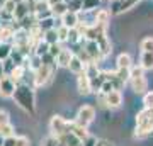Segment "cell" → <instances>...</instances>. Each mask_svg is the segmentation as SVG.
<instances>
[{"label": "cell", "instance_id": "6da1fadb", "mask_svg": "<svg viewBox=\"0 0 153 146\" xmlns=\"http://www.w3.org/2000/svg\"><path fill=\"white\" fill-rule=\"evenodd\" d=\"M14 102L26 110L29 116H34L36 114V95H34V88L27 83H17V88L14 92Z\"/></svg>", "mask_w": 153, "mask_h": 146}, {"label": "cell", "instance_id": "7a4b0ae2", "mask_svg": "<svg viewBox=\"0 0 153 146\" xmlns=\"http://www.w3.org/2000/svg\"><path fill=\"white\" fill-rule=\"evenodd\" d=\"M153 131V107H145L136 114V131L134 136L143 139Z\"/></svg>", "mask_w": 153, "mask_h": 146}, {"label": "cell", "instance_id": "3957f363", "mask_svg": "<svg viewBox=\"0 0 153 146\" xmlns=\"http://www.w3.org/2000/svg\"><path fill=\"white\" fill-rule=\"evenodd\" d=\"M129 83H131V88L134 93H140V95H145L148 92V82L146 76H145V70L141 66H133L131 68V78H129Z\"/></svg>", "mask_w": 153, "mask_h": 146}, {"label": "cell", "instance_id": "277c9868", "mask_svg": "<svg viewBox=\"0 0 153 146\" xmlns=\"http://www.w3.org/2000/svg\"><path fill=\"white\" fill-rule=\"evenodd\" d=\"M49 131H51V134L53 136H61L68 133L70 131V121H66L65 117H61V116H53L51 121H49Z\"/></svg>", "mask_w": 153, "mask_h": 146}, {"label": "cell", "instance_id": "5b68a950", "mask_svg": "<svg viewBox=\"0 0 153 146\" xmlns=\"http://www.w3.org/2000/svg\"><path fill=\"white\" fill-rule=\"evenodd\" d=\"M95 119V109L92 105H82V107L76 110V116H75V121L78 124H82L87 127L90 122H94Z\"/></svg>", "mask_w": 153, "mask_h": 146}, {"label": "cell", "instance_id": "8992f818", "mask_svg": "<svg viewBox=\"0 0 153 146\" xmlns=\"http://www.w3.org/2000/svg\"><path fill=\"white\" fill-rule=\"evenodd\" d=\"M16 88H17V82L10 75H4L0 78V97H4V99L14 97Z\"/></svg>", "mask_w": 153, "mask_h": 146}, {"label": "cell", "instance_id": "52a82bcc", "mask_svg": "<svg viewBox=\"0 0 153 146\" xmlns=\"http://www.w3.org/2000/svg\"><path fill=\"white\" fill-rule=\"evenodd\" d=\"M53 75V66H48V65H41L38 70L34 71V85L36 87H43L49 82Z\"/></svg>", "mask_w": 153, "mask_h": 146}, {"label": "cell", "instance_id": "ba28073f", "mask_svg": "<svg viewBox=\"0 0 153 146\" xmlns=\"http://www.w3.org/2000/svg\"><path fill=\"white\" fill-rule=\"evenodd\" d=\"M76 90H78L80 95H88L92 92V82H90V78L85 71L76 75Z\"/></svg>", "mask_w": 153, "mask_h": 146}, {"label": "cell", "instance_id": "9c48e42d", "mask_svg": "<svg viewBox=\"0 0 153 146\" xmlns=\"http://www.w3.org/2000/svg\"><path fill=\"white\" fill-rule=\"evenodd\" d=\"M85 51L88 53V56L92 58V61H99L104 58V54H102V51H100V46H99L97 41H88V39H85Z\"/></svg>", "mask_w": 153, "mask_h": 146}, {"label": "cell", "instance_id": "30bf717a", "mask_svg": "<svg viewBox=\"0 0 153 146\" xmlns=\"http://www.w3.org/2000/svg\"><path fill=\"white\" fill-rule=\"evenodd\" d=\"M105 105L109 109H119L123 105V93L119 90H112L105 95Z\"/></svg>", "mask_w": 153, "mask_h": 146}, {"label": "cell", "instance_id": "8fae6325", "mask_svg": "<svg viewBox=\"0 0 153 146\" xmlns=\"http://www.w3.org/2000/svg\"><path fill=\"white\" fill-rule=\"evenodd\" d=\"M60 21H61V24L66 26L68 29H73V27H78V24H80V16H78V12L68 10L65 16L60 19Z\"/></svg>", "mask_w": 153, "mask_h": 146}, {"label": "cell", "instance_id": "7c38bea8", "mask_svg": "<svg viewBox=\"0 0 153 146\" xmlns=\"http://www.w3.org/2000/svg\"><path fill=\"white\" fill-rule=\"evenodd\" d=\"M73 56H75V53H73L71 49L63 48L60 51V54L56 56V65L63 66V68H68V65H70V61H71V58H73Z\"/></svg>", "mask_w": 153, "mask_h": 146}, {"label": "cell", "instance_id": "4fadbf2b", "mask_svg": "<svg viewBox=\"0 0 153 146\" xmlns=\"http://www.w3.org/2000/svg\"><path fill=\"white\" fill-rule=\"evenodd\" d=\"M70 131L76 136V138H78V139L82 141V143L87 139L88 136H90V134H88V131H87V127L82 126V124H78L76 121H71V122H70Z\"/></svg>", "mask_w": 153, "mask_h": 146}, {"label": "cell", "instance_id": "5bb4252c", "mask_svg": "<svg viewBox=\"0 0 153 146\" xmlns=\"http://www.w3.org/2000/svg\"><path fill=\"white\" fill-rule=\"evenodd\" d=\"M58 141H60V146H76V145L82 143V141L78 139L71 131H68V133H65V134L58 136Z\"/></svg>", "mask_w": 153, "mask_h": 146}, {"label": "cell", "instance_id": "9a60e30c", "mask_svg": "<svg viewBox=\"0 0 153 146\" xmlns=\"http://www.w3.org/2000/svg\"><path fill=\"white\" fill-rule=\"evenodd\" d=\"M140 66H141L143 70H153V53H150V51H141Z\"/></svg>", "mask_w": 153, "mask_h": 146}, {"label": "cell", "instance_id": "2e32d148", "mask_svg": "<svg viewBox=\"0 0 153 146\" xmlns=\"http://www.w3.org/2000/svg\"><path fill=\"white\" fill-rule=\"evenodd\" d=\"M68 70L71 71V73H75V75H78V73H82V71H85V63H83L78 56H73L70 61V65H68Z\"/></svg>", "mask_w": 153, "mask_h": 146}, {"label": "cell", "instance_id": "e0dca14e", "mask_svg": "<svg viewBox=\"0 0 153 146\" xmlns=\"http://www.w3.org/2000/svg\"><path fill=\"white\" fill-rule=\"evenodd\" d=\"M111 10H105V9H99L95 10V24H100V26H105L107 27V22L111 19Z\"/></svg>", "mask_w": 153, "mask_h": 146}, {"label": "cell", "instance_id": "ac0fdd59", "mask_svg": "<svg viewBox=\"0 0 153 146\" xmlns=\"http://www.w3.org/2000/svg\"><path fill=\"white\" fill-rule=\"evenodd\" d=\"M116 65H117V68H126V70H131V68H133L131 56H129L128 53H121L119 56H117V60H116Z\"/></svg>", "mask_w": 153, "mask_h": 146}, {"label": "cell", "instance_id": "d6986e66", "mask_svg": "<svg viewBox=\"0 0 153 146\" xmlns=\"http://www.w3.org/2000/svg\"><path fill=\"white\" fill-rule=\"evenodd\" d=\"M16 31L10 26H0V43H9L10 39H14Z\"/></svg>", "mask_w": 153, "mask_h": 146}, {"label": "cell", "instance_id": "ffe728a7", "mask_svg": "<svg viewBox=\"0 0 153 146\" xmlns=\"http://www.w3.org/2000/svg\"><path fill=\"white\" fill-rule=\"evenodd\" d=\"M66 12H68V4H66V2H61V4H56V5L51 7V14H53V17H58V19H61Z\"/></svg>", "mask_w": 153, "mask_h": 146}, {"label": "cell", "instance_id": "44dd1931", "mask_svg": "<svg viewBox=\"0 0 153 146\" xmlns=\"http://www.w3.org/2000/svg\"><path fill=\"white\" fill-rule=\"evenodd\" d=\"M55 19L56 17H46V19H41V21H38V26L41 27V29H43L44 33H46V31H49V29H55V27H58L55 24Z\"/></svg>", "mask_w": 153, "mask_h": 146}, {"label": "cell", "instance_id": "7402d4cb", "mask_svg": "<svg viewBox=\"0 0 153 146\" xmlns=\"http://www.w3.org/2000/svg\"><path fill=\"white\" fill-rule=\"evenodd\" d=\"M12 49L14 46L10 43H0V61H5L7 58H10Z\"/></svg>", "mask_w": 153, "mask_h": 146}, {"label": "cell", "instance_id": "603a6c76", "mask_svg": "<svg viewBox=\"0 0 153 146\" xmlns=\"http://www.w3.org/2000/svg\"><path fill=\"white\" fill-rule=\"evenodd\" d=\"M44 41L48 44H56V43H60V36H58V31H56V27L55 29H49V31H46L44 33Z\"/></svg>", "mask_w": 153, "mask_h": 146}, {"label": "cell", "instance_id": "cb8c5ba5", "mask_svg": "<svg viewBox=\"0 0 153 146\" xmlns=\"http://www.w3.org/2000/svg\"><path fill=\"white\" fill-rule=\"evenodd\" d=\"M34 54H38V56H43V54H46V53H49V44L44 41V39H41L36 46H34V51H33Z\"/></svg>", "mask_w": 153, "mask_h": 146}, {"label": "cell", "instance_id": "d4e9b609", "mask_svg": "<svg viewBox=\"0 0 153 146\" xmlns=\"http://www.w3.org/2000/svg\"><path fill=\"white\" fill-rule=\"evenodd\" d=\"M66 4H68V10L71 12H80L83 10V0H66Z\"/></svg>", "mask_w": 153, "mask_h": 146}, {"label": "cell", "instance_id": "484cf974", "mask_svg": "<svg viewBox=\"0 0 153 146\" xmlns=\"http://www.w3.org/2000/svg\"><path fill=\"white\" fill-rule=\"evenodd\" d=\"M56 31H58V36H60V43L68 41V34H70V29H68V27L63 26V24H60V26L56 27Z\"/></svg>", "mask_w": 153, "mask_h": 146}, {"label": "cell", "instance_id": "4316f807", "mask_svg": "<svg viewBox=\"0 0 153 146\" xmlns=\"http://www.w3.org/2000/svg\"><path fill=\"white\" fill-rule=\"evenodd\" d=\"M99 43V46H100V51H102V54H104V58L107 56V54L112 51L111 49V43H109V39H107V36H105L104 39H100V41H97Z\"/></svg>", "mask_w": 153, "mask_h": 146}, {"label": "cell", "instance_id": "83f0119b", "mask_svg": "<svg viewBox=\"0 0 153 146\" xmlns=\"http://www.w3.org/2000/svg\"><path fill=\"white\" fill-rule=\"evenodd\" d=\"M100 0H83V10L82 12H90V10H97Z\"/></svg>", "mask_w": 153, "mask_h": 146}, {"label": "cell", "instance_id": "f1b7e54d", "mask_svg": "<svg viewBox=\"0 0 153 146\" xmlns=\"http://www.w3.org/2000/svg\"><path fill=\"white\" fill-rule=\"evenodd\" d=\"M140 48H141V51H150V53H153V38L152 36H148V38L143 39L141 44H140Z\"/></svg>", "mask_w": 153, "mask_h": 146}, {"label": "cell", "instance_id": "f546056e", "mask_svg": "<svg viewBox=\"0 0 153 146\" xmlns=\"http://www.w3.org/2000/svg\"><path fill=\"white\" fill-rule=\"evenodd\" d=\"M0 134L4 138H9V136H14V126L9 122V124H0Z\"/></svg>", "mask_w": 153, "mask_h": 146}, {"label": "cell", "instance_id": "4dcf8cb0", "mask_svg": "<svg viewBox=\"0 0 153 146\" xmlns=\"http://www.w3.org/2000/svg\"><path fill=\"white\" fill-rule=\"evenodd\" d=\"M112 90H117V88H116V85H114V83H112L111 80H105V82H104V85H102V88H100V92L107 95V93H111Z\"/></svg>", "mask_w": 153, "mask_h": 146}, {"label": "cell", "instance_id": "1f68e13d", "mask_svg": "<svg viewBox=\"0 0 153 146\" xmlns=\"http://www.w3.org/2000/svg\"><path fill=\"white\" fill-rule=\"evenodd\" d=\"M143 104H145V107H153V90L143 95Z\"/></svg>", "mask_w": 153, "mask_h": 146}, {"label": "cell", "instance_id": "d6a6232c", "mask_svg": "<svg viewBox=\"0 0 153 146\" xmlns=\"http://www.w3.org/2000/svg\"><path fill=\"white\" fill-rule=\"evenodd\" d=\"M9 122H10V116H9V112L4 110V109H0V124H9Z\"/></svg>", "mask_w": 153, "mask_h": 146}, {"label": "cell", "instance_id": "836d02e7", "mask_svg": "<svg viewBox=\"0 0 153 146\" xmlns=\"http://www.w3.org/2000/svg\"><path fill=\"white\" fill-rule=\"evenodd\" d=\"M61 49H63V48L60 46V43H56V44H49V53L53 54L55 58L58 56V54H60V51H61Z\"/></svg>", "mask_w": 153, "mask_h": 146}, {"label": "cell", "instance_id": "e575fe53", "mask_svg": "<svg viewBox=\"0 0 153 146\" xmlns=\"http://www.w3.org/2000/svg\"><path fill=\"white\" fill-rule=\"evenodd\" d=\"M17 146H31L27 136H17Z\"/></svg>", "mask_w": 153, "mask_h": 146}, {"label": "cell", "instance_id": "d590c367", "mask_svg": "<svg viewBox=\"0 0 153 146\" xmlns=\"http://www.w3.org/2000/svg\"><path fill=\"white\" fill-rule=\"evenodd\" d=\"M2 146H17V136H9V138H5Z\"/></svg>", "mask_w": 153, "mask_h": 146}, {"label": "cell", "instance_id": "8d00e7d4", "mask_svg": "<svg viewBox=\"0 0 153 146\" xmlns=\"http://www.w3.org/2000/svg\"><path fill=\"white\" fill-rule=\"evenodd\" d=\"M97 145V138H94V136H88L87 139L83 141V146H95Z\"/></svg>", "mask_w": 153, "mask_h": 146}, {"label": "cell", "instance_id": "74e56055", "mask_svg": "<svg viewBox=\"0 0 153 146\" xmlns=\"http://www.w3.org/2000/svg\"><path fill=\"white\" fill-rule=\"evenodd\" d=\"M95 146H114V143H111L107 139H97V145Z\"/></svg>", "mask_w": 153, "mask_h": 146}, {"label": "cell", "instance_id": "f35d334b", "mask_svg": "<svg viewBox=\"0 0 153 146\" xmlns=\"http://www.w3.org/2000/svg\"><path fill=\"white\" fill-rule=\"evenodd\" d=\"M61 2H66V0H48V4H49L51 7L56 5V4H61Z\"/></svg>", "mask_w": 153, "mask_h": 146}, {"label": "cell", "instance_id": "ab89813d", "mask_svg": "<svg viewBox=\"0 0 153 146\" xmlns=\"http://www.w3.org/2000/svg\"><path fill=\"white\" fill-rule=\"evenodd\" d=\"M5 75V70H4V61H0V78Z\"/></svg>", "mask_w": 153, "mask_h": 146}, {"label": "cell", "instance_id": "60d3db41", "mask_svg": "<svg viewBox=\"0 0 153 146\" xmlns=\"http://www.w3.org/2000/svg\"><path fill=\"white\" fill-rule=\"evenodd\" d=\"M5 2H7V0H0V10L4 9V5H5Z\"/></svg>", "mask_w": 153, "mask_h": 146}, {"label": "cell", "instance_id": "b9f144b4", "mask_svg": "<svg viewBox=\"0 0 153 146\" xmlns=\"http://www.w3.org/2000/svg\"><path fill=\"white\" fill-rule=\"evenodd\" d=\"M4 139H5V138H4V136H2V134H0V146H2V145H4Z\"/></svg>", "mask_w": 153, "mask_h": 146}, {"label": "cell", "instance_id": "7bdbcfd3", "mask_svg": "<svg viewBox=\"0 0 153 146\" xmlns=\"http://www.w3.org/2000/svg\"><path fill=\"white\" fill-rule=\"evenodd\" d=\"M14 2H16V4H21V2H24V0H14Z\"/></svg>", "mask_w": 153, "mask_h": 146}, {"label": "cell", "instance_id": "ee69618b", "mask_svg": "<svg viewBox=\"0 0 153 146\" xmlns=\"http://www.w3.org/2000/svg\"><path fill=\"white\" fill-rule=\"evenodd\" d=\"M76 146H83V143H80V145H76Z\"/></svg>", "mask_w": 153, "mask_h": 146}, {"label": "cell", "instance_id": "f6af8a7d", "mask_svg": "<svg viewBox=\"0 0 153 146\" xmlns=\"http://www.w3.org/2000/svg\"><path fill=\"white\" fill-rule=\"evenodd\" d=\"M111 2H119V0H111Z\"/></svg>", "mask_w": 153, "mask_h": 146}, {"label": "cell", "instance_id": "bcb514c9", "mask_svg": "<svg viewBox=\"0 0 153 146\" xmlns=\"http://www.w3.org/2000/svg\"><path fill=\"white\" fill-rule=\"evenodd\" d=\"M0 26H2V17H0Z\"/></svg>", "mask_w": 153, "mask_h": 146}, {"label": "cell", "instance_id": "7dc6e473", "mask_svg": "<svg viewBox=\"0 0 153 146\" xmlns=\"http://www.w3.org/2000/svg\"><path fill=\"white\" fill-rule=\"evenodd\" d=\"M41 146H43V145H41Z\"/></svg>", "mask_w": 153, "mask_h": 146}]
</instances>
